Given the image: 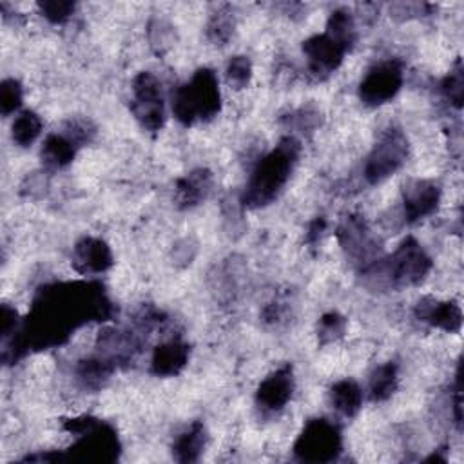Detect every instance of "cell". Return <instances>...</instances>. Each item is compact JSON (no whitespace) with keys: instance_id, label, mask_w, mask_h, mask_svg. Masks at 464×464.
I'll return each mask as SVG.
<instances>
[{"instance_id":"cell-1","label":"cell","mask_w":464,"mask_h":464,"mask_svg":"<svg viewBox=\"0 0 464 464\" xmlns=\"http://www.w3.org/2000/svg\"><path fill=\"white\" fill-rule=\"evenodd\" d=\"M111 315V303L98 285H53L45 286L34 299L33 312L14 335L9 346H4V359H18L27 348H45L60 344L69 332L85 321H103Z\"/></svg>"},{"instance_id":"cell-2","label":"cell","mask_w":464,"mask_h":464,"mask_svg":"<svg viewBox=\"0 0 464 464\" xmlns=\"http://www.w3.org/2000/svg\"><path fill=\"white\" fill-rule=\"evenodd\" d=\"M301 154V143L294 136H285L279 143L259 160L246 188L243 192V205L248 208H261L272 203L285 188L294 172Z\"/></svg>"},{"instance_id":"cell-3","label":"cell","mask_w":464,"mask_h":464,"mask_svg":"<svg viewBox=\"0 0 464 464\" xmlns=\"http://www.w3.org/2000/svg\"><path fill=\"white\" fill-rule=\"evenodd\" d=\"M430 270L431 259L422 245L413 237H406L390 257L381 261L375 259V263L366 268V276L382 285L404 288L420 285Z\"/></svg>"},{"instance_id":"cell-4","label":"cell","mask_w":464,"mask_h":464,"mask_svg":"<svg viewBox=\"0 0 464 464\" xmlns=\"http://www.w3.org/2000/svg\"><path fill=\"white\" fill-rule=\"evenodd\" d=\"M221 109V94L214 71L203 67L183 83L172 98V112L183 125L212 120Z\"/></svg>"},{"instance_id":"cell-5","label":"cell","mask_w":464,"mask_h":464,"mask_svg":"<svg viewBox=\"0 0 464 464\" xmlns=\"http://www.w3.org/2000/svg\"><path fill=\"white\" fill-rule=\"evenodd\" d=\"M341 450V431L326 419L308 420L294 444V453L303 462H332Z\"/></svg>"},{"instance_id":"cell-6","label":"cell","mask_w":464,"mask_h":464,"mask_svg":"<svg viewBox=\"0 0 464 464\" xmlns=\"http://www.w3.org/2000/svg\"><path fill=\"white\" fill-rule=\"evenodd\" d=\"M408 158V140L399 129H388L382 132L379 141L364 163V178L370 185H377L395 174Z\"/></svg>"},{"instance_id":"cell-7","label":"cell","mask_w":464,"mask_h":464,"mask_svg":"<svg viewBox=\"0 0 464 464\" xmlns=\"http://www.w3.org/2000/svg\"><path fill=\"white\" fill-rule=\"evenodd\" d=\"M130 112L149 132H158L165 123L161 82L152 72H138L132 80Z\"/></svg>"},{"instance_id":"cell-8","label":"cell","mask_w":464,"mask_h":464,"mask_svg":"<svg viewBox=\"0 0 464 464\" xmlns=\"http://www.w3.org/2000/svg\"><path fill=\"white\" fill-rule=\"evenodd\" d=\"M404 69L402 62L390 58L375 63L359 85V96L362 103L370 107H379L390 102L402 87Z\"/></svg>"},{"instance_id":"cell-9","label":"cell","mask_w":464,"mask_h":464,"mask_svg":"<svg viewBox=\"0 0 464 464\" xmlns=\"http://www.w3.org/2000/svg\"><path fill=\"white\" fill-rule=\"evenodd\" d=\"M69 450L71 451L65 455V459L112 462L118 457L120 442L116 431L109 424L96 420L83 433L76 435V442Z\"/></svg>"},{"instance_id":"cell-10","label":"cell","mask_w":464,"mask_h":464,"mask_svg":"<svg viewBox=\"0 0 464 464\" xmlns=\"http://www.w3.org/2000/svg\"><path fill=\"white\" fill-rule=\"evenodd\" d=\"M346 51L348 49L343 44H339L326 33L314 34L303 42V53L308 60V71L317 80L332 74L343 63Z\"/></svg>"},{"instance_id":"cell-11","label":"cell","mask_w":464,"mask_h":464,"mask_svg":"<svg viewBox=\"0 0 464 464\" xmlns=\"http://www.w3.org/2000/svg\"><path fill=\"white\" fill-rule=\"evenodd\" d=\"M440 203V188L430 179H410L402 188L404 218L410 223L431 216Z\"/></svg>"},{"instance_id":"cell-12","label":"cell","mask_w":464,"mask_h":464,"mask_svg":"<svg viewBox=\"0 0 464 464\" xmlns=\"http://www.w3.org/2000/svg\"><path fill=\"white\" fill-rule=\"evenodd\" d=\"M294 393L292 366L285 364L261 381L256 392V401L265 411H279L286 406Z\"/></svg>"},{"instance_id":"cell-13","label":"cell","mask_w":464,"mask_h":464,"mask_svg":"<svg viewBox=\"0 0 464 464\" xmlns=\"http://www.w3.org/2000/svg\"><path fill=\"white\" fill-rule=\"evenodd\" d=\"M71 263L82 276L102 274L112 266V252L103 239L85 236L74 245Z\"/></svg>"},{"instance_id":"cell-14","label":"cell","mask_w":464,"mask_h":464,"mask_svg":"<svg viewBox=\"0 0 464 464\" xmlns=\"http://www.w3.org/2000/svg\"><path fill=\"white\" fill-rule=\"evenodd\" d=\"M214 187V176L207 169H194L181 176L174 187V201L179 208H192L203 203Z\"/></svg>"},{"instance_id":"cell-15","label":"cell","mask_w":464,"mask_h":464,"mask_svg":"<svg viewBox=\"0 0 464 464\" xmlns=\"http://www.w3.org/2000/svg\"><path fill=\"white\" fill-rule=\"evenodd\" d=\"M415 315L419 321H424L430 326L450 334H457L462 324L460 306L451 301H435L431 297H426L419 301Z\"/></svg>"},{"instance_id":"cell-16","label":"cell","mask_w":464,"mask_h":464,"mask_svg":"<svg viewBox=\"0 0 464 464\" xmlns=\"http://www.w3.org/2000/svg\"><path fill=\"white\" fill-rule=\"evenodd\" d=\"M337 239L344 252L355 259H366L375 250L368 225L361 216H348L337 228Z\"/></svg>"},{"instance_id":"cell-17","label":"cell","mask_w":464,"mask_h":464,"mask_svg":"<svg viewBox=\"0 0 464 464\" xmlns=\"http://www.w3.org/2000/svg\"><path fill=\"white\" fill-rule=\"evenodd\" d=\"M190 348L181 339H170L158 344L152 352L150 368L160 377L178 375L188 362Z\"/></svg>"},{"instance_id":"cell-18","label":"cell","mask_w":464,"mask_h":464,"mask_svg":"<svg viewBox=\"0 0 464 464\" xmlns=\"http://www.w3.org/2000/svg\"><path fill=\"white\" fill-rule=\"evenodd\" d=\"M76 150H78V145L71 138H67L63 132H53L45 138L42 145V150H40L42 165L47 170H60L74 160Z\"/></svg>"},{"instance_id":"cell-19","label":"cell","mask_w":464,"mask_h":464,"mask_svg":"<svg viewBox=\"0 0 464 464\" xmlns=\"http://www.w3.org/2000/svg\"><path fill=\"white\" fill-rule=\"evenodd\" d=\"M205 444H207L205 426L203 422L196 420L176 437L172 444V455L178 462H194L199 459L201 451L205 450Z\"/></svg>"},{"instance_id":"cell-20","label":"cell","mask_w":464,"mask_h":464,"mask_svg":"<svg viewBox=\"0 0 464 464\" xmlns=\"http://www.w3.org/2000/svg\"><path fill=\"white\" fill-rule=\"evenodd\" d=\"M114 366L116 362L100 353L96 357H87L80 361L76 366V377L83 388L98 390L109 381L111 373L114 372Z\"/></svg>"},{"instance_id":"cell-21","label":"cell","mask_w":464,"mask_h":464,"mask_svg":"<svg viewBox=\"0 0 464 464\" xmlns=\"http://www.w3.org/2000/svg\"><path fill=\"white\" fill-rule=\"evenodd\" d=\"M332 406L344 417H353L362 406V392L352 379H343L330 388Z\"/></svg>"},{"instance_id":"cell-22","label":"cell","mask_w":464,"mask_h":464,"mask_svg":"<svg viewBox=\"0 0 464 464\" xmlns=\"http://www.w3.org/2000/svg\"><path fill=\"white\" fill-rule=\"evenodd\" d=\"M397 364L395 362H384L381 366H377L373 370V373L370 375V397L375 402H382L386 399H390L393 395V392L397 390Z\"/></svg>"},{"instance_id":"cell-23","label":"cell","mask_w":464,"mask_h":464,"mask_svg":"<svg viewBox=\"0 0 464 464\" xmlns=\"http://www.w3.org/2000/svg\"><path fill=\"white\" fill-rule=\"evenodd\" d=\"M326 34H330L332 38H335L339 44H343L346 49H350L355 42V20L353 14L341 7L335 9L326 22Z\"/></svg>"},{"instance_id":"cell-24","label":"cell","mask_w":464,"mask_h":464,"mask_svg":"<svg viewBox=\"0 0 464 464\" xmlns=\"http://www.w3.org/2000/svg\"><path fill=\"white\" fill-rule=\"evenodd\" d=\"M42 120L36 112L33 111H22L13 125H11V136L13 141L18 143L20 147H29L34 143V140L40 136L42 132Z\"/></svg>"},{"instance_id":"cell-25","label":"cell","mask_w":464,"mask_h":464,"mask_svg":"<svg viewBox=\"0 0 464 464\" xmlns=\"http://www.w3.org/2000/svg\"><path fill=\"white\" fill-rule=\"evenodd\" d=\"M234 27H236V22H234L232 9L228 5H223L216 13H212V16L208 18L207 38L216 45H225L230 40Z\"/></svg>"},{"instance_id":"cell-26","label":"cell","mask_w":464,"mask_h":464,"mask_svg":"<svg viewBox=\"0 0 464 464\" xmlns=\"http://www.w3.org/2000/svg\"><path fill=\"white\" fill-rule=\"evenodd\" d=\"M440 91H442L444 98L455 109L462 107V102H464V69H462L460 60H457L455 65L451 67V71L444 76V80L440 83Z\"/></svg>"},{"instance_id":"cell-27","label":"cell","mask_w":464,"mask_h":464,"mask_svg":"<svg viewBox=\"0 0 464 464\" xmlns=\"http://www.w3.org/2000/svg\"><path fill=\"white\" fill-rule=\"evenodd\" d=\"M225 78L227 83L236 89L241 91L250 83L252 78V63L246 56H234L230 58V62L227 63V71H225Z\"/></svg>"},{"instance_id":"cell-28","label":"cell","mask_w":464,"mask_h":464,"mask_svg":"<svg viewBox=\"0 0 464 464\" xmlns=\"http://www.w3.org/2000/svg\"><path fill=\"white\" fill-rule=\"evenodd\" d=\"M346 330V319L337 312H328L319 319L317 324V337L321 344H328L343 337Z\"/></svg>"},{"instance_id":"cell-29","label":"cell","mask_w":464,"mask_h":464,"mask_svg":"<svg viewBox=\"0 0 464 464\" xmlns=\"http://www.w3.org/2000/svg\"><path fill=\"white\" fill-rule=\"evenodd\" d=\"M22 85L14 78H5L0 83V111L4 116L16 112L22 105Z\"/></svg>"},{"instance_id":"cell-30","label":"cell","mask_w":464,"mask_h":464,"mask_svg":"<svg viewBox=\"0 0 464 464\" xmlns=\"http://www.w3.org/2000/svg\"><path fill=\"white\" fill-rule=\"evenodd\" d=\"M38 9L51 24H63L74 13V4L62 0H45L38 2Z\"/></svg>"},{"instance_id":"cell-31","label":"cell","mask_w":464,"mask_h":464,"mask_svg":"<svg viewBox=\"0 0 464 464\" xmlns=\"http://www.w3.org/2000/svg\"><path fill=\"white\" fill-rule=\"evenodd\" d=\"M67 138H71L78 147L89 143L92 140V134H94V129L89 121L85 120H71L65 129L62 130Z\"/></svg>"},{"instance_id":"cell-32","label":"cell","mask_w":464,"mask_h":464,"mask_svg":"<svg viewBox=\"0 0 464 464\" xmlns=\"http://www.w3.org/2000/svg\"><path fill=\"white\" fill-rule=\"evenodd\" d=\"M324 230H326V219H324V218H315V219L310 223V227H308L306 241H308L310 245L317 243V241L321 239V236H323Z\"/></svg>"}]
</instances>
